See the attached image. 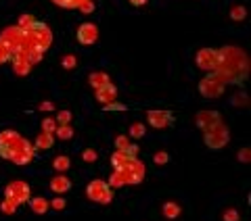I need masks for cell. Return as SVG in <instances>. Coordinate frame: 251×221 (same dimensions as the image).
<instances>
[{
    "label": "cell",
    "mask_w": 251,
    "mask_h": 221,
    "mask_svg": "<svg viewBox=\"0 0 251 221\" xmlns=\"http://www.w3.org/2000/svg\"><path fill=\"white\" fill-rule=\"evenodd\" d=\"M224 221H239V213L234 209H228L224 213Z\"/></svg>",
    "instance_id": "obj_35"
},
{
    "label": "cell",
    "mask_w": 251,
    "mask_h": 221,
    "mask_svg": "<svg viewBox=\"0 0 251 221\" xmlns=\"http://www.w3.org/2000/svg\"><path fill=\"white\" fill-rule=\"evenodd\" d=\"M105 110H126V107L115 100V102H111V105H105Z\"/></svg>",
    "instance_id": "obj_38"
},
{
    "label": "cell",
    "mask_w": 251,
    "mask_h": 221,
    "mask_svg": "<svg viewBox=\"0 0 251 221\" xmlns=\"http://www.w3.org/2000/svg\"><path fill=\"white\" fill-rule=\"evenodd\" d=\"M220 121H222V117H220L216 110H199V113H197V128L201 132L209 130L211 125H216Z\"/></svg>",
    "instance_id": "obj_12"
},
{
    "label": "cell",
    "mask_w": 251,
    "mask_h": 221,
    "mask_svg": "<svg viewBox=\"0 0 251 221\" xmlns=\"http://www.w3.org/2000/svg\"><path fill=\"white\" fill-rule=\"evenodd\" d=\"M23 29H25V36H27V42H29L31 48H36L40 52L49 50V46L52 42V34H50V29L46 27L44 23L34 21L29 27H23Z\"/></svg>",
    "instance_id": "obj_4"
},
{
    "label": "cell",
    "mask_w": 251,
    "mask_h": 221,
    "mask_svg": "<svg viewBox=\"0 0 251 221\" xmlns=\"http://www.w3.org/2000/svg\"><path fill=\"white\" fill-rule=\"evenodd\" d=\"M52 109H54L52 102H42L40 105V110H52Z\"/></svg>",
    "instance_id": "obj_41"
},
{
    "label": "cell",
    "mask_w": 251,
    "mask_h": 221,
    "mask_svg": "<svg viewBox=\"0 0 251 221\" xmlns=\"http://www.w3.org/2000/svg\"><path fill=\"white\" fill-rule=\"evenodd\" d=\"M115 148H117V151H122V153H128L130 156H136L138 155V146L132 144L130 136H117L115 138Z\"/></svg>",
    "instance_id": "obj_15"
},
{
    "label": "cell",
    "mask_w": 251,
    "mask_h": 221,
    "mask_svg": "<svg viewBox=\"0 0 251 221\" xmlns=\"http://www.w3.org/2000/svg\"><path fill=\"white\" fill-rule=\"evenodd\" d=\"M97 100L103 102V105H111V102L117 100V88L113 84H107V86H103V88H99L97 90Z\"/></svg>",
    "instance_id": "obj_13"
},
{
    "label": "cell",
    "mask_w": 251,
    "mask_h": 221,
    "mask_svg": "<svg viewBox=\"0 0 251 221\" xmlns=\"http://www.w3.org/2000/svg\"><path fill=\"white\" fill-rule=\"evenodd\" d=\"M11 63H13V71L17 75H23L25 77L27 73H29V69H31V65L27 61H21V59H11Z\"/></svg>",
    "instance_id": "obj_20"
},
{
    "label": "cell",
    "mask_w": 251,
    "mask_h": 221,
    "mask_svg": "<svg viewBox=\"0 0 251 221\" xmlns=\"http://www.w3.org/2000/svg\"><path fill=\"white\" fill-rule=\"evenodd\" d=\"M77 42H80L82 46H92V44H97L99 40V27L94 25V23H82L80 27H77Z\"/></svg>",
    "instance_id": "obj_11"
},
{
    "label": "cell",
    "mask_w": 251,
    "mask_h": 221,
    "mask_svg": "<svg viewBox=\"0 0 251 221\" xmlns=\"http://www.w3.org/2000/svg\"><path fill=\"white\" fill-rule=\"evenodd\" d=\"M36 148L34 144L23 138L19 132L15 130H4L0 132V156L15 165H29L34 161Z\"/></svg>",
    "instance_id": "obj_2"
},
{
    "label": "cell",
    "mask_w": 251,
    "mask_h": 221,
    "mask_svg": "<svg viewBox=\"0 0 251 221\" xmlns=\"http://www.w3.org/2000/svg\"><path fill=\"white\" fill-rule=\"evenodd\" d=\"M195 63H197V67L207 71V73H214L220 65V50L216 48H201L197 52V57H195Z\"/></svg>",
    "instance_id": "obj_8"
},
{
    "label": "cell",
    "mask_w": 251,
    "mask_h": 221,
    "mask_svg": "<svg viewBox=\"0 0 251 221\" xmlns=\"http://www.w3.org/2000/svg\"><path fill=\"white\" fill-rule=\"evenodd\" d=\"M50 204H52V207H54V209H57V211H61V209H65V200H63V199H59V196H57V199H54V200H52Z\"/></svg>",
    "instance_id": "obj_39"
},
{
    "label": "cell",
    "mask_w": 251,
    "mask_h": 221,
    "mask_svg": "<svg viewBox=\"0 0 251 221\" xmlns=\"http://www.w3.org/2000/svg\"><path fill=\"white\" fill-rule=\"evenodd\" d=\"M54 133H57L61 140H69V138L74 136V128H72V125H57Z\"/></svg>",
    "instance_id": "obj_23"
},
{
    "label": "cell",
    "mask_w": 251,
    "mask_h": 221,
    "mask_svg": "<svg viewBox=\"0 0 251 221\" xmlns=\"http://www.w3.org/2000/svg\"><path fill=\"white\" fill-rule=\"evenodd\" d=\"M224 88H226V86L220 82L214 73H209L207 77H203V80L199 82V92L205 98H218V96H222Z\"/></svg>",
    "instance_id": "obj_9"
},
{
    "label": "cell",
    "mask_w": 251,
    "mask_h": 221,
    "mask_svg": "<svg viewBox=\"0 0 251 221\" xmlns=\"http://www.w3.org/2000/svg\"><path fill=\"white\" fill-rule=\"evenodd\" d=\"M57 6H61V9H80V6L84 2H88V0H52Z\"/></svg>",
    "instance_id": "obj_21"
},
{
    "label": "cell",
    "mask_w": 251,
    "mask_h": 221,
    "mask_svg": "<svg viewBox=\"0 0 251 221\" xmlns=\"http://www.w3.org/2000/svg\"><path fill=\"white\" fill-rule=\"evenodd\" d=\"M245 17H247L245 6H232V9H230V19H234V21H243Z\"/></svg>",
    "instance_id": "obj_26"
},
{
    "label": "cell",
    "mask_w": 251,
    "mask_h": 221,
    "mask_svg": "<svg viewBox=\"0 0 251 221\" xmlns=\"http://www.w3.org/2000/svg\"><path fill=\"white\" fill-rule=\"evenodd\" d=\"M54 130H57V121H54V119H50V117H49V119H44V121H42V132L54 133Z\"/></svg>",
    "instance_id": "obj_30"
},
{
    "label": "cell",
    "mask_w": 251,
    "mask_h": 221,
    "mask_svg": "<svg viewBox=\"0 0 251 221\" xmlns=\"http://www.w3.org/2000/svg\"><path fill=\"white\" fill-rule=\"evenodd\" d=\"M86 196H88L90 200L99 202V204H109L113 200V190L111 186L107 184L103 179H92L88 186H86Z\"/></svg>",
    "instance_id": "obj_6"
},
{
    "label": "cell",
    "mask_w": 251,
    "mask_h": 221,
    "mask_svg": "<svg viewBox=\"0 0 251 221\" xmlns=\"http://www.w3.org/2000/svg\"><path fill=\"white\" fill-rule=\"evenodd\" d=\"M168 159H170L168 153H163V151H161V153H157V155L153 156V161H155L157 165H166V163H168Z\"/></svg>",
    "instance_id": "obj_32"
},
{
    "label": "cell",
    "mask_w": 251,
    "mask_h": 221,
    "mask_svg": "<svg viewBox=\"0 0 251 221\" xmlns=\"http://www.w3.org/2000/svg\"><path fill=\"white\" fill-rule=\"evenodd\" d=\"M57 125H69V121H72V113L69 110H59V115H57Z\"/></svg>",
    "instance_id": "obj_28"
},
{
    "label": "cell",
    "mask_w": 251,
    "mask_h": 221,
    "mask_svg": "<svg viewBox=\"0 0 251 221\" xmlns=\"http://www.w3.org/2000/svg\"><path fill=\"white\" fill-rule=\"evenodd\" d=\"M82 159H84L86 163H94V161H97V153L88 148V151H84V153H82Z\"/></svg>",
    "instance_id": "obj_33"
},
{
    "label": "cell",
    "mask_w": 251,
    "mask_h": 221,
    "mask_svg": "<svg viewBox=\"0 0 251 221\" xmlns=\"http://www.w3.org/2000/svg\"><path fill=\"white\" fill-rule=\"evenodd\" d=\"M0 209H2V213H6V215H13L15 209H17V204L4 199V200H2V204H0Z\"/></svg>",
    "instance_id": "obj_29"
},
{
    "label": "cell",
    "mask_w": 251,
    "mask_h": 221,
    "mask_svg": "<svg viewBox=\"0 0 251 221\" xmlns=\"http://www.w3.org/2000/svg\"><path fill=\"white\" fill-rule=\"evenodd\" d=\"M145 125L143 123H132V128H130V138H143L145 136Z\"/></svg>",
    "instance_id": "obj_27"
},
{
    "label": "cell",
    "mask_w": 251,
    "mask_h": 221,
    "mask_svg": "<svg viewBox=\"0 0 251 221\" xmlns=\"http://www.w3.org/2000/svg\"><path fill=\"white\" fill-rule=\"evenodd\" d=\"M147 121L151 128L155 130H166L172 125V121H174V117H172L170 110H161V109H155V110H149L147 113Z\"/></svg>",
    "instance_id": "obj_10"
},
{
    "label": "cell",
    "mask_w": 251,
    "mask_h": 221,
    "mask_svg": "<svg viewBox=\"0 0 251 221\" xmlns=\"http://www.w3.org/2000/svg\"><path fill=\"white\" fill-rule=\"evenodd\" d=\"M149 2V0H130V4H134V6H145Z\"/></svg>",
    "instance_id": "obj_42"
},
{
    "label": "cell",
    "mask_w": 251,
    "mask_h": 221,
    "mask_svg": "<svg viewBox=\"0 0 251 221\" xmlns=\"http://www.w3.org/2000/svg\"><path fill=\"white\" fill-rule=\"evenodd\" d=\"M27 202H29V209L34 211L36 215H44V213L49 211V207H50V202L46 200V199H42V196H36V199H29Z\"/></svg>",
    "instance_id": "obj_17"
},
{
    "label": "cell",
    "mask_w": 251,
    "mask_h": 221,
    "mask_svg": "<svg viewBox=\"0 0 251 221\" xmlns=\"http://www.w3.org/2000/svg\"><path fill=\"white\" fill-rule=\"evenodd\" d=\"M249 73V61L247 54L239 48H222L220 50V65L214 71V75L218 77L224 86L226 84H241Z\"/></svg>",
    "instance_id": "obj_1"
},
{
    "label": "cell",
    "mask_w": 251,
    "mask_h": 221,
    "mask_svg": "<svg viewBox=\"0 0 251 221\" xmlns=\"http://www.w3.org/2000/svg\"><path fill=\"white\" fill-rule=\"evenodd\" d=\"M249 159H251V151H249V148H243V151H239V161L241 163H249Z\"/></svg>",
    "instance_id": "obj_36"
},
{
    "label": "cell",
    "mask_w": 251,
    "mask_h": 221,
    "mask_svg": "<svg viewBox=\"0 0 251 221\" xmlns=\"http://www.w3.org/2000/svg\"><path fill=\"white\" fill-rule=\"evenodd\" d=\"M232 102H234V105H247V96H237Z\"/></svg>",
    "instance_id": "obj_40"
},
{
    "label": "cell",
    "mask_w": 251,
    "mask_h": 221,
    "mask_svg": "<svg viewBox=\"0 0 251 221\" xmlns=\"http://www.w3.org/2000/svg\"><path fill=\"white\" fill-rule=\"evenodd\" d=\"M163 215H166L168 219H176L180 215V207L176 202H166L163 204Z\"/></svg>",
    "instance_id": "obj_22"
},
{
    "label": "cell",
    "mask_w": 251,
    "mask_h": 221,
    "mask_svg": "<svg viewBox=\"0 0 251 221\" xmlns=\"http://www.w3.org/2000/svg\"><path fill=\"white\" fill-rule=\"evenodd\" d=\"M75 65H77V59L72 57V54H67V57L63 59V67H65V69H74Z\"/></svg>",
    "instance_id": "obj_31"
},
{
    "label": "cell",
    "mask_w": 251,
    "mask_h": 221,
    "mask_svg": "<svg viewBox=\"0 0 251 221\" xmlns=\"http://www.w3.org/2000/svg\"><path fill=\"white\" fill-rule=\"evenodd\" d=\"M203 138H205L207 148H211V151H220V148H224L226 144H228L230 132H228V128H226L222 121H220L216 125H211L209 130L203 132Z\"/></svg>",
    "instance_id": "obj_5"
},
{
    "label": "cell",
    "mask_w": 251,
    "mask_h": 221,
    "mask_svg": "<svg viewBox=\"0 0 251 221\" xmlns=\"http://www.w3.org/2000/svg\"><path fill=\"white\" fill-rule=\"evenodd\" d=\"M69 165H72V163H69V159H67V156H63V155H61V156H57V159L52 161V167L57 169L59 173L67 171V169H69Z\"/></svg>",
    "instance_id": "obj_24"
},
{
    "label": "cell",
    "mask_w": 251,
    "mask_h": 221,
    "mask_svg": "<svg viewBox=\"0 0 251 221\" xmlns=\"http://www.w3.org/2000/svg\"><path fill=\"white\" fill-rule=\"evenodd\" d=\"M88 82H90V86H92L94 90H99V88H103V86L111 84V80H109V75H107V73H103V71H94V73H90Z\"/></svg>",
    "instance_id": "obj_18"
},
{
    "label": "cell",
    "mask_w": 251,
    "mask_h": 221,
    "mask_svg": "<svg viewBox=\"0 0 251 221\" xmlns=\"http://www.w3.org/2000/svg\"><path fill=\"white\" fill-rule=\"evenodd\" d=\"M29 194H31L29 186L25 184V181H21V179H15V181H11V184L4 188V199L11 200V202H15L17 207H19V204H23V202H27V200L31 199Z\"/></svg>",
    "instance_id": "obj_7"
},
{
    "label": "cell",
    "mask_w": 251,
    "mask_h": 221,
    "mask_svg": "<svg viewBox=\"0 0 251 221\" xmlns=\"http://www.w3.org/2000/svg\"><path fill=\"white\" fill-rule=\"evenodd\" d=\"M13 59V52H11V48L6 46L2 40H0V65H4V63H9Z\"/></svg>",
    "instance_id": "obj_25"
},
{
    "label": "cell",
    "mask_w": 251,
    "mask_h": 221,
    "mask_svg": "<svg viewBox=\"0 0 251 221\" xmlns=\"http://www.w3.org/2000/svg\"><path fill=\"white\" fill-rule=\"evenodd\" d=\"M54 142V133H49V132H40L36 138V144L34 148H38V151H49V148L52 146Z\"/></svg>",
    "instance_id": "obj_16"
},
{
    "label": "cell",
    "mask_w": 251,
    "mask_h": 221,
    "mask_svg": "<svg viewBox=\"0 0 251 221\" xmlns=\"http://www.w3.org/2000/svg\"><path fill=\"white\" fill-rule=\"evenodd\" d=\"M143 179H145V165L138 159H132L130 163H126L124 167L113 171V176L109 177V186L111 188L134 186V184H140Z\"/></svg>",
    "instance_id": "obj_3"
},
{
    "label": "cell",
    "mask_w": 251,
    "mask_h": 221,
    "mask_svg": "<svg viewBox=\"0 0 251 221\" xmlns=\"http://www.w3.org/2000/svg\"><path fill=\"white\" fill-rule=\"evenodd\" d=\"M69 188H72V179L67 176H63V173H57V176L50 179V190L54 194H65Z\"/></svg>",
    "instance_id": "obj_14"
},
{
    "label": "cell",
    "mask_w": 251,
    "mask_h": 221,
    "mask_svg": "<svg viewBox=\"0 0 251 221\" xmlns=\"http://www.w3.org/2000/svg\"><path fill=\"white\" fill-rule=\"evenodd\" d=\"M132 159H136V156H130L128 153L115 151V153H113V156H111V165H113V169H120V167H124L126 163H130Z\"/></svg>",
    "instance_id": "obj_19"
},
{
    "label": "cell",
    "mask_w": 251,
    "mask_h": 221,
    "mask_svg": "<svg viewBox=\"0 0 251 221\" xmlns=\"http://www.w3.org/2000/svg\"><path fill=\"white\" fill-rule=\"evenodd\" d=\"M80 11H82V13H86V15L92 13V11H94V0H88V2H84V4L80 6Z\"/></svg>",
    "instance_id": "obj_37"
},
{
    "label": "cell",
    "mask_w": 251,
    "mask_h": 221,
    "mask_svg": "<svg viewBox=\"0 0 251 221\" xmlns=\"http://www.w3.org/2000/svg\"><path fill=\"white\" fill-rule=\"evenodd\" d=\"M34 21H36V19L31 17V15H23V17L19 19V27H29Z\"/></svg>",
    "instance_id": "obj_34"
}]
</instances>
